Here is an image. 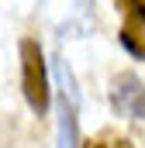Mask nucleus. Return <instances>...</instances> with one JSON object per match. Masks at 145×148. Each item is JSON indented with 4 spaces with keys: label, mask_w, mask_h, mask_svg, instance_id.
I'll return each instance as SVG.
<instances>
[{
    "label": "nucleus",
    "mask_w": 145,
    "mask_h": 148,
    "mask_svg": "<svg viewBox=\"0 0 145 148\" xmlns=\"http://www.w3.org/2000/svg\"><path fill=\"white\" fill-rule=\"evenodd\" d=\"M117 10L124 17V28H142L145 24V0H117Z\"/></svg>",
    "instance_id": "2"
},
{
    "label": "nucleus",
    "mask_w": 145,
    "mask_h": 148,
    "mask_svg": "<svg viewBox=\"0 0 145 148\" xmlns=\"http://www.w3.org/2000/svg\"><path fill=\"white\" fill-rule=\"evenodd\" d=\"M21 86H24V97L31 103L35 114L48 110V79H45V62H41V48H38L31 38L21 41Z\"/></svg>",
    "instance_id": "1"
},
{
    "label": "nucleus",
    "mask_w": 145,
    "mask_h": 148,
    "mask_svg": "<svg viewBox=\"0 0 145 148\" xmlns=\"http://www.w3.org/2000/svg\"><path fill=\"white\" fill-rule=\"evenodd\" d=\"M86 148H114V145H107L104 138H90V141H86Z\"/></svg>",
    "instance_id": "3"
}]
</instances>
